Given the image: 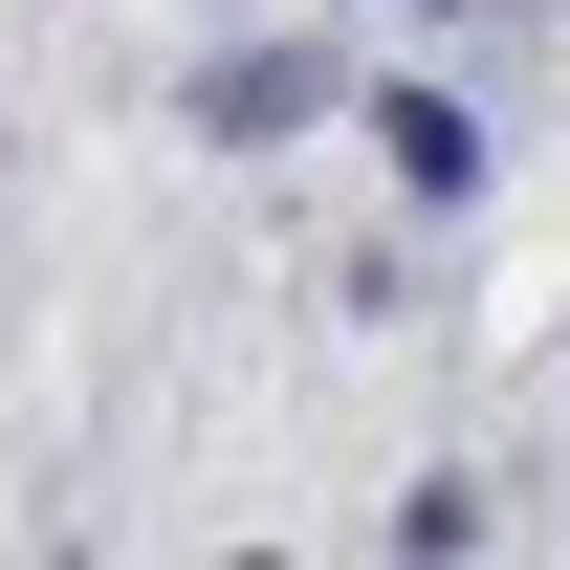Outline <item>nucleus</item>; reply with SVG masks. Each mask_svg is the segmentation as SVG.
Wrapping results in <instances>:
<instances>
[{
    "mask_svg": "<svg viewBox=\"0 0 570 570\" xmlns=\"http://www.w3.org/2000/svg\"><path fill=\"white\" fill-rule=\"evenodd\" d=\"M373 154H395L417 198H483V110H439V88H373Z\"/></svg>",
    "mask_w": 570,
    "mask_h": 570,
    "instance_id": "nucleus-1",
    "label": "nucleus"
},
{
    "mask_svg": "<svg viewBox=\"0 0 570 570\" xmlns=\"http://www.w3.org/2000/svg\"><path fill=\"white\" fill-rule=\"evenodd\" d=\"M417 22H439V0H417Z\"/></svg>",
    "mask_w": 570,
    "mask_h": 570,
    "instance_id": "nucleus-3",
    "label": "nucleus"
},
{
    "mask_svg": "<svg viewBox=\"0 0 570 570\" xmlns=\"http://www.w3.org/2000/svg\"><path fill=\"white\" fill-rule=\"evenodd\" d=\"M307 88H330V67H307V45H242V67H219L198 110H219V132H285V110H307Z\"/></svg>",
    "mask_w": 570,
    "mask_h": 570,
    "instance_id": "nucleus-2",
    "label": "nucleus"
}]
</instances>
